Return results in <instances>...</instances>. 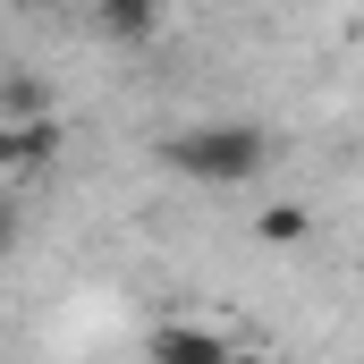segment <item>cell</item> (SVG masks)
<instances>
[{"label": "cell", "instance_id": "1", "mask_svg": "<svg viewBox=\"0 0 364 364\" xmlns=\"http://www.w3.org/2000/svg\"><path fill=\"white\" fill-rule=\"evenodd\" d=\"M272 127L263 119H203V127H178L161 136V161L178 170L186 186H246L272 170Z\"/></svg>", "mask_w": 364, "mask_h": 364}, {"label": "cell", "instance_id": "2", "mask_svg": "<svg viewBox=\"0 0 364 364\" xmlns=\"http://www.w3.org/2000/svg\"><path fill=\"white\" fill-rule=\"evenodd\" d=\"M144 364H229V339L212 322H153Z\"/></svg>", "mask_w": 364, "mask_h": 364}, {"label": "cell", "instance_id": "3", "mask_svg": "<svg viewBox=\"0 0 364 364\" xmlns=\"http://www.w3.org/2000/svg\"><path fill=\"white\" fill-rule=\"evenodd\" d=\"M26 119H51V85L43 77H0V127H26Z\"/></svg>", "mask_w": 364, "mask_h": 364}, {"label": "cell", "instance_id": "4", "mask_svg": "<svg viewBox=\"0 0 364 364\" xmlns=\"http://www.w3.org/2000/svg\"><path fill=\"white\" fill-rule=\"evenodd\" d=\"M255 237H263V246H305V237H314V212H305V203H263Z\"/></svg>", "mask_w": 364, "mask_h": 364}, {"label": "cell", "instance_id": "5", "mask_svg": "<svg viewBox=\"0 0 364 364\" xmlns=\"http://www.w3.org/2000/svg\"><path fill=\"white\" fill-rule=\"evenodd\" d=\"M153 17H161L153 0H102V34H110V43H144Z\"/></svg>", "mask_w": 364, "mask_h": 364}, {"label": "cell", "instance_id": "6", "mask_svg": "<svg viewBox=\"0 0 364 364\" xmlns=\"http://www.w3.org/2000/svg\"><path fill=\"white\" fill-rule=\"evenodd\" d=\"M26 170V127H0V178Z\"/></svg>", "mask_w": 364, "mask_h": 364}, {"label": "cell", "instance_id": "7", "mask_svg": "<svg viewBox=\"0 0 364 364\" xmlns=\"http://www.w3.org/2000/svg\"><path fill=\"white\" fill-rule=\"evenodd\" d=\"M0 255H17V212L0 203Z\"/></svg>", "mask_w": 364, "mask_h": 364}, {"label": "cell", "instance_id": "8", "mask_svg": "<svg viewBox=\"0 0 364 364\" xmlns=\"http://www.w3.org/2000/svg\"><path fill=\"white\" fill-rule=\"evenodd\" d=\"M229 364H279L272 348H229Z\"/></svg>", "mask_w": 364, "mask_h": 364}]
</instances>
